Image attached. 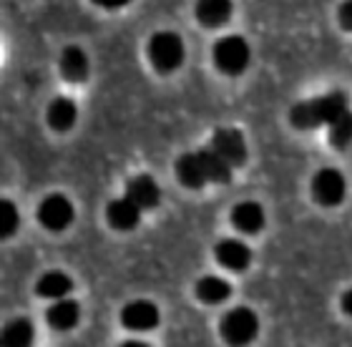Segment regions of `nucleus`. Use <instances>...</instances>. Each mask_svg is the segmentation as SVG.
Instances as JSON below:
<instances>
[{
  "label": "nucleus",
  "instance_id": "nucleus-9",
  "mask_svg": "<svg viewBox=\"0 0 352 347\" xmlns=\"http://www.w3.org/2000/svg\"><path fill=\"white\" fill-rule=\"evenodd\" d=\"M176 179L186 189H204L209 184V174H206V161L201 148L179 156V161H176Z\"/></svg>",
  "mask_w": 352,
  "mask_h": 347
},
{
  "label": "nucleus",
  "instance_id": "nucleus-17",
  "mask_svg": "<svg viewBox=\"0 0 352 347\" xmlns=\"http://www.w3.org/2000/svg\"><path fill=\"white\" fill-rule=\"evenodd\" d=\"M45 121H48V126H51L53 131H71L76 126V121H78V109H76V104L71 101V98H53L51 104H48V111H45Z\"/></svg>",
  "mask_w": 352,
  "mask_h": 347
},
{
  "label": "nucleus",
  "instance_id": "nucleus-19",
  "mask_svg": "<svg viewBox=\"0 0 352 347\" xmlns=\"http://www.w3.org/2000/svg\"><path fill=\"white\" fill-rule=\"evenodd\" d=\"M194 292L204 304H221L232 297V284L219 274H206V277H201L197 282Z\"/></svg>",
  "mask_w": 352,
  "mask_h": 347
},
{
  "label": "nucleus",
  "instance_id": "nucleus-25",
  "mask_svg": "<svg viewBox=\"0 0 352 347\" xmlns=\"http://www.w3.org/2000/svg\"><path fill=\"white\" fill-rule=\"evenodd\" d=\"M340 304H342V312H345L347 317H352V287L347 289L345 295H342V300H340Z\"/></svg>",
  "mask_w": 352,
  "mask_h": 347
},
{
  "label": "nucleus",
  "instance_id": "nucleus-11",
  "mask_svg": "<svg viewBox=\"0 0 352 347\" xmlns=\"http://www.w3.org/2000/svg\"><path fill=\"white\" fill-rule=\"evenodd\" d=\"M126 199H131L141 212H151L162 204V189L156 184V179H151L148 174L133 177L126 184Z\"/></svg>",
  "mask_w": 352,
  "mask_h": 347
},
{
  "label": "nucleus",
  "instance_id": "nucleus-1",
  "mask_svg": "<svg viewBox=\"0 0 352 347\" xmlns=\"http://www.w3.org/2000/svg\"><path fill=\"white\" fill-rule=\"evenodd\" d=\"M347 109H350V101H347L345 91H332V93H324V96L300 101L289 111V121H292L294 128L309 131V128H317V126H330Z\"/></svg>",
  "mask_w": 352,
  "mask_h": 347
},
{
  "label": "nucleus",
  "instance_id": "nucleus-24",
  "mask_svg": "<svg viewBox=\"0 0 352 347\" xmlns=\"http://www.w3.org/2000/svg\"><path fill=\"white\" fill-rule=\"evenodd\" d=\"M340 25L352 33V3H345V5H340Z\"/></svg>",
  "mask_w": 352,
  "mask_h": 347
},
{
  "label": "nucleus",
  "instance_id": "nucleus-13",
  "mask_svg": "<svg viewBox=\"0 0 352 347\" xmlns=\"http://www.w3.org/2000/svg\"><path fill=\"white\" fill-rule=\"evenodd\" d=\"M58 68H60V76L68 83H81L88 78L91 63H88V56L81 45H66L58 58Z\"/></svg>",
  "mask_w": 352,
  "mask_h": 347
},
{
  "label": "nucleus",
  "instance_id": "nucleus-21",
  "mask_svg": "<svg viewBox=\"0 0 352 347\" xmlns=\"http://www.w3.org/2000/svg\"><path fill=\"white\" fill-rule=\"evenodd\" d=\"M330 144L335 148H347L352 144V111L347 109L330 124Z\"/></svg>",
  "mask_w": 352,
  "mask_h": 347
},
{
  "label": "nucleus",
  "instance_id": "nucleus-4",
  "mask_svg": "<svg viewBox=\"0 0 352 347\" xmlns=\"http://www.w3.org/2000/svg\"><path fill=\"white\" fill-rule=\"evenodd\" d=\"M214 66L219 68L224 76H242L252 60V48L247 38L242 36H224L214 43Z\"/></svg>",
  "mask_w": 352,
  "mask_h": 347
},
{
  "label": "nucleus",
  "instance_id": "nucleus-22",
  "mask_svg": "<svg viewBox=\"0 0 352 347\" xmlns=\"http://www.w3.org/2000/svg\"><path fill=\"white\" fill-rule=\"evenodd\" d=\"M204 151V161H206V174H209V181L212 184H229L232 181V166L227 161H221L219 156L214 154L212 148H201Z\"/></svg>",
  "mask_w": 352,
  "mask_h": 347
},
{
  "label": "nucleus",
  "instance_id": "nucleus-12",
  "mask_svg": "<svg viewBox=\"0 0 352 347\" xmlns=\"http://www.w3.org/2000/svg\"><path fill=\"white\" fill-rule=\"evenodd\" d=\"M264 209L259 201H239L234 209H232V224L236 227V232H242L247 236H254L264 230Z\"/></svg>",
  "mask_w": 352,
  "mask_h": 347
},
{
  "label": "nucleus",
  "instance_id": "nucleus-15",
  "mask_svg": "<svg viewBox=\"0 0 352 347\" xmlns=\"http://www.w3.org/2000/svg\"><path fill=\"white\" fill-rule=\"evenodd\" d=\"M78 320H81V304L66 297V300H58V302H53L45 312V322L53 327V330H58V333H68V330H74L78 325Z\"/></svg>",
  "mask_w": 352,
  "mask_h": 347
},
{
  "label": "nucleus",
  "instance_id": "nucleus-8",
  "mask_svg": "<svg viewBox=\"0 0 352 347\" xmlns=\"http://www.w3.org/2000/svg\"><path fill=\"white\" fill-rule=\"evenodd\" d=\"M162 322V312L148 300H133L121 310V325L131 333H151Z\"/></svg>",
  "mask_w": 352,
  "mask_h": 347
},
{
  "label": "nucleus",
  "instance_id": "nucleus-10",
  "mask_svg": "<svg viewBox=\"0 0 352 347\" xmlns=\"http://www.w3.org/2000/svg\"><path fill=\"white\" fill-rule=\"evenodd\" d=\"M214 257L224 269H232V272H244L247 267L252 265V249L247 247V242L242 239H221L217 247H214Z\"/></svg>",
  "mask_w": 352,
  "mask_h": 347
},
{
  "label": "nucleus",
  "instance_id": "nucleus-26",
  "mask_svg": "<svg viewBox=\"0 0 352 347\" xmlns=\"http://www.w3.org/2000/svg\"><path fill=\"white\" fill-rule=\"evenodd\" d=\"M121 347H148L146 342H141V340H129V342H124Z\"/></svg>",
  "mask_w": 352,
  "mask_h": 347
},
{
  "label": "nucleus",
  "instance_id": "nucleus-7",
  "mask_svg": "<svg viewBox=\"0 0 352 347\" xmlns=\"http://www.w3.org/2000/svg\"><path fill=\"white\" fill-rule=\"evenodd\" d=\"M209 148L219 156L221 161H227L232 169L247 161V141H244V133L239 128H219L214 133Z\"/></svg>",
  "mask_w": 352,
  "mask_h": 347
},
{
  "label": "nucleus",
  "instance_id": "nucleus-16",
  "mask_svg": "<svg viewBox=\"0 0 352 347\" xmlns=\"http://www.w3.org/2000/svg\"><path fill=\"white\" fill-rule=\"evenodd\" d=\"M71 289H74V280H71L66 272H60V269H51V272L41 274L36 282L38 297L51 300V302L66 300V297L71 295Z\"/></svg>",
  "mask_w": 352,
  "mask_h": 347
},
{
  "label": "nucleus",
  "instance_id": "nucleus-3",
  "mask_svg": "<svg viewBox=\"0 0 352 347\" xmlns=\"http://www.w3.org/2000/svg\"><path fill=\"white\" fill-rule=\"evenodd\" d=\"M221 340L229 347H247L257 340L259 335V317L250 307H234L229 310L219 322Z\"/></svg>",
  "mask_w": 352,
  "mask_h": 347
},
{
  "label": "nucleus",
  "instance_id": "nucleus-23",
  "mask_svg": "<svg viewBox=\"0 0 352 347\" xmlns=\"http://www.w3.org/2000/svg\"><path fill=\"white\" fill-rule=\"evenodd\" d=\"M21 227V214H18V207H15L10 199H3L0 201V234L6 236H13Z\"/></svg>",
  "mask_w": 352,
  "mask_h": 347
},
{
  "label": "nucleus",
  "instance_id": "nucleus-6",
  "mask_svg": "<svg viewBox=\"0 0 352 347\" xmlns=\"http://www.w3.org/2000/svg\"><path fill=\"white\" fill-rule=\"evenodd\" d=\"M74 204L63 194H48L41 204H38V222L43 224L48 232H63L74 222Z\"/></svg>",
  "mask_w": 352,
  "mask_h": 347
},
{
  "label": "nucleus",
  "instance_id": "nucleus-2",
  "mask_svg": "<svg viewBox=\"0 0 352 347\" xmlns=\"http://www.w3.org/2000/svg\"><path fill=\"white\" fill-rule=\"evenodd\" d=\"M186 56L184 41L174 30H159L148 41V60L159 74H174L179 71Z\"/></svg>",
  "mask_w": 352,
  "mask_h": 347
},
{
  "label": "nucleus",
  "instance_id": "nucleus-5",
  "mask_svg": "<svg viewBox=\"0 0 352 347\" xmlns=\"http://www.w3.org/2000/svg\"><path fill=\"white\" fill-rule=\"evenodd\" d=\"M312 194L322 207H338L347 197V179L342 171L324 166L312 179Z\"/></svg>",
  "mask_w": 352,
  "mask_h": 347
},
{
  "label": "nucleus",
  "instance_id": "nucleus-18",
  "mask_svg": "<svg viewBox=\"0 0 352 347\" xmlns=\"http://www.w3.org/2000/svg\"><path fill=\"white\" fill-rule=\"evenodd\" d=\"M36 342V327L25 317H15L3 327L0 347H33Z\"/></svg>",
  "mask_w": 352,
  "mask_h": 347
},
{
  "label": "nucleus",
  "instance_id": "nucleus-20",
  "mask_svg": "<svg viewBox=\"0 0 352 347\" xmlns=\"http://www.w3.org/2000/svg\"><path fill=\"white\" fill-rule=\"evenodd\" d=\"M232 10H234V5L229 0H204L197 5V18L206 28H217L232 18Z\"/></svg>",
  "mask_w": 352,
  "mask_h": 347
},
{
  "label": "nucleus",
  "instance_id": "nucleus-14",
  "mask_svg": "<svg viewBox=\"0 0 352 347\" xmlns=\"http://www.w3.org/2000/svg\"><path fill=\"white\" fill-rule=\"evenodd\" d=\"M141 214H144V212H141L131 199H126V197L113 199L109 207H106V219H109V224L116 232H133L139 227Z\"/></svg>",
  "mask_w": 352,
  "mask_h": 347
}]
</instances>
